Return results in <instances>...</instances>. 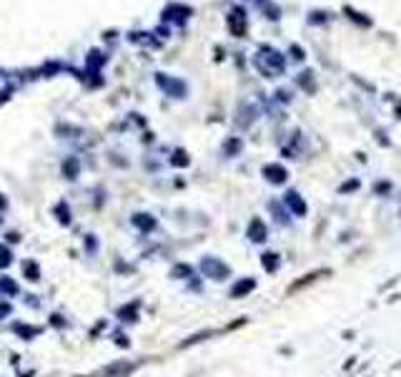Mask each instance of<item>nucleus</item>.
<instances>
[{
    "mask_svg": "<svg viewBox=\"0 0 401 377\" xmlns=\"http://www.w3.org/2000/svg\"><path fill=\"white\" fill-rule=\"evenodd\" d=\"M254 287H256V282H254V279H243V282H238V285L233 287V290H231V294H233V297H241V294H246V292H251V290H254Z\"/></svg>",
    "mask_w": 401,
    "mask_h": 377,
    "instance_id": "obj_7",
    "label": "nucleus"
},
{
    "mask_svg": "<svg viewBox=\"0 0 401 377\" xmlns=\"http://www.w3.org/2000/svg\"><path fill=\"white\" fill-rule=\"evenodd\" d=\"M263 173H266L271 181H276V184H281V181L286 179V171L281 166H266V169H263Z\"/></svg>",
    "mask_w": 401,
    "mask_h": 377,
    "instance_id": "obj_8",
    "label": "nucleus"
},
{
    "mask_svg": "<svg viewBox=\"0 0 401 377\" xmlns=\"http://www.w3.org/2000/svg\"><path fill=\"white\" fill-rule=\"evenodd\" d=\"M254 63H256V69L261 71L263 76H268V78L281 76V73H284V69H286L284 56H281L279 50H274V48H261Z\"/></svg>",
    "mask_w": 401,
    "mask_h": 377,
    "instance_id": "obj_1",
    "label": "nucleus"
},
{
    "mask_svg": "<svg viewBox=\"0 0 401 377\" xmlns=\"http://www.w3.org/2000/svg\"><path fill=\"white\" fill-rule=\"evenodd\" d=\"M228 28H231L233 36H246V13L241 8H233L231 15H228Z\"/></svg>",
    "mask_w": 401,
    "mask_h": 377,
    "instance_id": "obj_2",
    "label": "nucleus"
},
{
    "mask_svg": "<svg viewBox=\"0 0 401 377\" xmlns=\"http://www.w3.org/2000/svg\"><path fill=\"white\" fill-rule=\"evenodd\" d=\"M321 274H328V269H319V272H311V274H304V279H298V282H293L291 287H289V292H298L304 290L306 285H311V282H316Z\"/></svg>",
    "mask_w": 401,
    "mask_h": 377,
    "instance_id": "obj_3",
    "label": "nucleus"
},
{
    "mask_svg": "<svg viewBox=\"0 0 401 377\" xmlns=\"http://www.w3.org/2000/svg\"><path fill=\"white\" fill-rule=\"evenodd\" d=\"M249 234H251V239H254V241H263V239H266V227L261 224V219H254V222H251Z\"/></svg>",
    "mask_w": 401,
    "mask_h": 377,
    "instance_id": "obj_4",
    "label": "nucleus"
},
{
    "mask_svg": "<svg viewBox=\"0 0 401 377\" xmlns=\"http://www.w3.org/2000/svg\"><path fill=\"white\" fill-rule=\"evenodd\" d=\"M203 269H206V272H211V274H216V279H224L226 274H228V269H226L224 264H219V262H211V259L203 262Z\"/></svg>",
    "mask_w": 401,
    "mask_h": 377,
    "instance_id": "obj_5",
    "label": "nucleus"
},
{
    "mask_svg": "<svg viewBox=\"0 0 401 377\" xmlns=\"http://www.w3.org/2000/svg\"><path fill=\"white\" fill-rule=\"evenodd\" d=\"M286 201H289V206H291V209H296V214H306V204L301 201V199H298L296 192L286 194Z\"/></svg>",
    "mask_w": 401,
    "mask_h": 377,
    "instance_id": "obj_6",
    "label": "nucleus"
}]
</instances>
